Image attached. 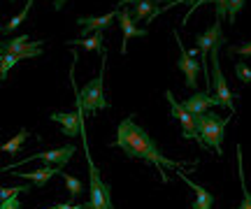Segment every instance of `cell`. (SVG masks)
Listing matches in <instances>:
<instances>
[{"label":"cell","instance_id":"1","mask_svg":"<svg viewBox=\"0 0 251 209\" xmlns=\"http://www.w3.org/2000/svg\"><path fill=\"white\" fill-rule=\"evenodd\" d=\"M114 146L121 149L128 158H135V161H144V163L153 165L158 172H161V179L163 184H168V174L163 172V170H175V172H179L184 170V163H177V161H172L168 156L161 154V149L156 146V142L151 139V135L140 128L135 123L133 116H126L117 128V139H114Z\"/></svg>","mask_w":251,"mask_h":209},{"label":"cell","instance_id":"2","mask_svg":"<svg viewBox=\"0 0 251 209\" xmlns=\"http://www.w3.org/2000/svg\"><path fill=\"white\" fill-rule=\"evenodd\" d=\"M84 137V151H86V165H89V200L84 202V209H114L112 205V188L107 182H102L100 170L96 167L93 158L89 154V142H86V130L81 133Z\"/></svg>","mask_w":251,"mask_h":209},{"label":"cell","instance_id":"3","mask_svg":"<svg viewBox=\"0 0 251 209\" xmlns=\"http://www.w3.org/2000/svg\"><path fill=\"white\" fill-rule=\"evenodd\" d=\"M198 121V135H200V144L205 149H214L216 154H224V137L226 126L230 123V116H219L214 112H205L196 116Z\"/></svg>","mask_w":251,"mask_h":209},{"label":"cell","instance_id":"4","mask_svg":"<svg viewBox=\"0 0 251 209\" xmlns=\"http://www.w3.org/2000/svg\"><path fill=\"white\" fill-rule=\"evenodd\" d=\"M105 65H107V54L102 56V68H100L98 77L89 82L86 86L77 89V109H81L84 114H96L100 109H107L109 102L105 98L102 84H105Z\"/></svg>","mask_w":251,"mask_h":209},{"label":"cell","instance_id":"5","mask_svg":"<svg viewBox=\"0 0 251 209\" xmlns=\"http://www.w3.org/2000/svg\"><path fill=\"white\" fill-rule=\"evenodd\" d=\"M221 45H224V42H219V45L212 49V91H214V95L219 98V105H221V107H226L228 112H235V100H233L235 95L230 93V89H228V82H226L221 63H219V49H221Z\"/></svg>","mask_w":251,"mask_h":209},{"label":"cell","instance_id":"6","mask_svg":"<svg viewBox=\"0 0 251 209\" xmlns=\"http://www.w3.org/2000/svg\"><path fill=\"white\" fill-rule=\"evenodd\" d=\"M75 151H77V146H75V144H65V146H61V149L40 151V154L28 156V158H24V161H19V163H14V165H5L2 170H5V172H9V170H14V167H19V165L33 163V161H42L45 165H54V167H65V165H68V161L75 156Z\"/></svg>","mask_w":251,"mask_h":209},{"label":"cell","instance_id":"7","mask_svg":"<svg viewBox=\"0 0 251 209\" xmlns=\"http://www.w3.org/2000/svg\"><path fill=\"white\" fill-rule=\"evenodd\" d=\"M196 42H198V49H200V63H202V70H205V79H207V86L212 89V74L207 70V56L212 54L219 42H224V30H221V21H216L214 26L205 30V33H198L196 35Z\"/></svg>","mask_w":251,"mask_h":209},{"label":"cell","instance_id":"8","mask_svg":"<svg viewBox=\"0 0 251 209\" xmlns=\"http://www.w3.org/2000/svg\"><path fill=\"white\" fill-rule=\"evenodd\" d=\"M165 98H168V102H170L172 116H175L181 123V137H186V139H196L198 144H200V135H198V121H196V116H193L191 112H186V109L181 107V102L175 100L172 91H165Z\"/></svg>","mask_w":251,"mask_h":209},{"label":"cell","instance_id":"9","mask_svg":"<svg viewBox=\"0 0 251 209\" xmlns=\"http://www.w3.org/2000/svg\"><path fill=\"white\" fill-rule=\"evenodd\" d=\"M175 40H177V45H179V61H177V68H179L181 72H184V77H186L188 89H198V77H200V70H202V63L186 51V46L181 45V37L177 30H175Z\"/></svg>","mask_w":251,"mask_h":209},{"label":"cell","instance_id":"10","mask_svg":"<svg viewBox=\"0 0 251 209\" xmlns=\"http://www.w3.org/2000/svg\"><path fill=\"white\" fill-rule=\"evenodd\" d=\"M84 112L81 109H75V112H51V121H56L61 126V133L68 137H81L84 133Z\"/></svg>","mask_w":251,"mask_h":209},{"label":"cell","instance_id":"11","mask_svg":"<svg viewBox=\"0 0 251 209\" xmlns=\"http://www.w3.org/2000/svg\"><path fill=\"white\" fill-rule=\"evenodd\" d=\"M119 12L121 9H112L107 14H102V17H79L77 19V23H79V30H81V37H89L93 33H102V30H107L112 26V21H117L119 19Z\"/></svg>","mask_w":251,"mask_h":209},{"label":"cell","instance_id":"12","mask_svg":"<svg viewBox=\"0 0 251 209\" xmlns=\"http://www.w3.org/2000/svg\"><path fill=\"white\" fill-rule=\"evenodd\" d=\"M119 26H121V35H124V45H121V54L126 56L128 51V42L133 40V37H144L147 35V28H140L137 26V21L133 19V12L128 7H124L119 12Z\"/></svg>","mask_w":251,"mask_h":209},{"label":"cell","instance_id":"13","mask_svg":"<svg viewBox=\"0 0 251 209\" xmlns=\"http://www.w3.org/2000/svg\"><path fill=\"white\" fill-rule=\"evenodd\" d=\"M181 107L186 109V112H191L193 116H200V114H205V112H209L212 107H221L219 105V98H216L214 93H193L191 98H186V100H181Z\"/></svg>","mask_w":251,"mask_h":209},{"label":"cell","instance_id":"14","mask_svg":"<svg viewBox=\"0 0 251 209\" xmlns=\"http://www.w3.org/2000/svg\"><path fill=\"white\" fill-rule=\"evenodd\" d=\"M177 177H179L181 182H186L188 188L196 193V200H193L191 209H212V207H214V195L207 191L205 186H200V184H196L193 179H188V174L184 172V170H179V172H177Z\"/></svg>","mask_w":251,"mask_h":209},{"label":"cell","instance_id":"15","mask_svg":"<svg viewBox=\"0 0 251 209\" xmlns=\"http://www.w3.org/2000/svg\"><path fill=\"white\" fill-rule=\"evenodd\" d=\"M17 177H24L28 182L37 186V188H45L47 182L56 177V174H61V167H54V165H45V167H40V170H33V172H14Z\"/></svg>","mask_w":251,"mask_h":209},{"label":"cell","instance_id":"16","mask_svg":"<svg viewBox=\"0 0 251 209\" xmlns=\"http://www.w3.org/2000/svg\"><path fill=\"white\" fill-rule=\"evenodd\" d=\"M28 46H33V42H30L28 35H17V37H12V40H2V42H0V56L26 51Z\"/></svg>","mask_w":251,"mask_h":209},{"label":"cell","instance_id":"17","mask_svg":"<svg viewBox=\"0 0 251 209\" xmlns=\"http://www.w3.org/2000/svg\"><path fill=\"white\" fill-rule=\"evenodd\" d=\"M161 7L156 0H142V2H137V5H133V19L137 21V23H147L149 19H151V14L156 12V9Z\"/></svg>","mask_w":251,"mask_h":209},{"label":"cell","instance_id":"18","mask_svg":"<svg viewBox=\"0 0 251 209\" xmlns=\"http://www.w3.org/2000/svg\"><path fill=\"white\" fill-rule=\"evenodd\" d=\"M72 46H84L86 51H98L100 56H105V45H102V33H93L89 37H79V40H70Z\"/></svg>","mask_w":251,"mask_h":209},{"label":"cell","instance_id":"19","mask_svg":"<svg viewBox=\"0 0 251 209\" xmlns=\"http://www.w3.org/2000/svg\"><path fill=\"white\" fill-rule=\"evenodd\" d=\"M237 174H240V184H242V202H240L237 209H251V193L247 188V179H244V158L240 144H237Z\"/></svg>","mask_w":251,"mask_h":209},{"label":"cell","instance_id":"20","mask_svg":"<svg viewBox=\"0 0 251 209\" xmlns=\"http://www.w3.org/2000/svg\"><path fill=\"white\" fill-rule=\"evenodd\" d=\"M28 135H30V133H28L26 128H21V130H19L9 142L2 144V154H19V151H21V146H24V142L28 139Z\"/></svg>","mask_w":251,"mask_h":209},{"label":"cell","instance_id":"21","mask_svg":"<svg viewBox=\"0 0 251 209\" xmlns=\"http://www.w3.org/2000/svg\"><path fill=\"white\" fill-rule=\"evenodd\" d=\"M63 182H65V186H68V193H70V200H75V198H79L81 193H84V184L77 179V177H70L68 172H61Z\"/></svg>","mask_w":251,"mask_h":209},{"label":"cell","instance_id":"22","mask_svg":"<svg viewBox=\"0 0 251 209\" xmlns=\"http://www.w3.org/2000/svg\"><path fill=\"white\" fill-rule=\"evenodd\" d=\"M28 12H30V7H24V9H21V12L17 14V17L9 19L7 23L2 26V35H9V33H14V30H17V28L21 26V23H24V21L28 19Z\"/></svg>","mask_w":251,"mask_h":209},{"label":"cell","instance_id":"23","mask_svg":"<svg viewBox=\"0 0 251 209\" xmlns=\"http://www.w3.org/2000/svg\"><path fill=\"white\" fill-rule=\"evenodd\" d=\"M17 63H19V61L14 58V54H2V56H0V79H7V72Z\"/></svg>","mask_w":251,"mask_h":209},{"label":"cell","instance_id":"24","mask_svg":"<svg viewBox=\"0 0 251 209\" xmlns=\"http://www.w3.org/2000/svg\"><path fill=\"white\" fill-rule=\"evenodd\" d=\"M30 191V186H5L0 191V200H9V198H19V193Z\"/></svg>","mask_w":251,"mask_h":209},{"label":"cell","instance_id":"25","mask_svg":"<svg viewBox=\"0 0 251 209\" xmlns=\"http://www.w3.org/2000/svg\"><path fill=\"white\" fill-rule=\"evenodd\" d=\"M235 74H237V79L242 84H251V68L247 63H235Z\"/></svg>","mask_w":251,"mask_h":209},{"label":"cell","instance_id":"26","mask_svg":"<svg viewBox=\"0 0 251 209\" xmlns=\"http://www.w3.org/2000/svg\"><path fill=\"white\" fill-rule=\"evenodd\" d=\"M244 2H247V0H230V5H228V21H230V23L237 21V14L242 12Z\"/></svg>","mask_w":251,"mask_h":209},{"label":"cell","instance_id":"27","mask_svg":"<svg viewBox=\"0 0 251 209\" xmlns=\"http://www.w3.org/2000/svg\"><path fill=\"white\" fill-rule=\"evenodd\" d=\"M228 5L230 0H216V21H224V17H228Z\"/></svg>","mask_w":251,"mask_h":209},{"label":"cell","instance_id":"28","mask_svg":"<svg viewBox=\"0 0 251 209\" xmlns=\"http://www.w3.org/2000/svg\"><path fill=\"white\" fill-rule=\"evenodd\" d=\"M228 51H230V54H237V56H244V58H247V56H251V42H247V45H240V46H230Z\"/></svg>","mask_w":251,"mask_h":209},{"label":"cell","instance_id":"29","mask_svg":"<svg viewBox=\"0 0 251 209\" xmlns=\"http://www.w3.org/2000/svg\"><path fill=\"white\" fill-rule=\"evenodd\" d=\"M0 209H21V202H19V198H9V200L0 202Z\"/></svg>","mask_w":251,"mask_h":209},{"label":"cell","instance_id":"30","mask_svg":"<svg viewBox=\"0 0 251 209\" xmlns=\"http://www.w3.org/2000/svg\"><path fill=\"white\" fill-rule=\"evenodd\" d=\"M56 209H84V205H70V202H61V205H56Z\"/></svg>","mask_w":251,"mask_h":209},{"label":"cell","instance_id":"31","mask_svg":"<svg viewBox=\"0 0 251 209\" xmlns=\"http://www.w3.org/2000/svg\"><path fill=\"white\" fill-rule=\"evenodd\" d=\"M137 2H142V0H119V9L128 7V5H137Z\"/></svg>","mask_w":251,"mask_h":209},{"label":"cell","instance_id":"32","mask_svg":"<svg viewBox=\"0 0 251 209\" xmlns=\"http://www.w3.org/2000/svg\"><path fill=\"white\" fill-rule=\"evenodd\" d=\"M65 2H68V0H54V7H56V12H61V9L65 7Z\"/></svg>","mask_w":251,"mask_h":209},{"label":"cell","instance_id":"33","mask_svg":"<svg viewBox=\"0 0 251 209\" xmlns=\"http://www.w3.org/2000/svg\"><path fill=\"white\" fill-rule=\"evenodd\" d=\"M170 2H175V0H170Z\"/></svg>","mask_w":251,"mask_h":209},{"label":"cell","instance_id":"34","mask_svg":"<svg viewBox=\"0 0 251 209\" xmlns=\"http://www.w3.org/2000/svg\"><path fill=\"white\" fill-rule=\"evenodd\" d=\"M12 2H14V0H12Z\"/></svg>","mask_w":251,"mask_h":209}]
</instances>
